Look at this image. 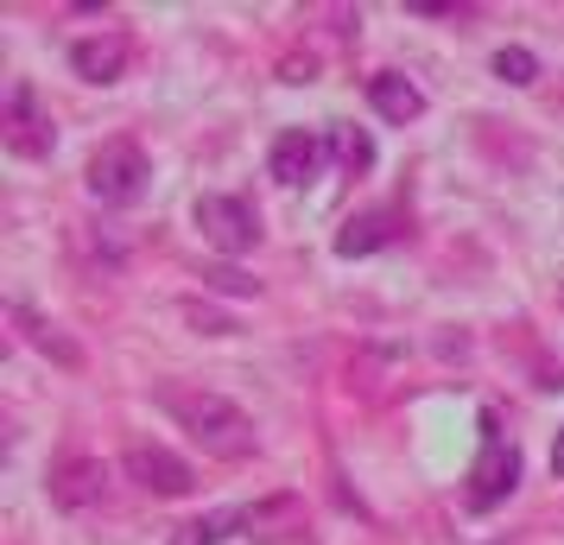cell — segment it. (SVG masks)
I'll list each match as a JSON object with an SVG mask.
<instances>
[{"label":"cell","mask_w":564,"mask_h":545,"mask_svg":"<svg viewBox=\"0 0 564 545\" xmlns=\"http://www.w3.org/2000/svg\"><path fill=\"white\" fill-rule=\"evenodd\" d=\"M7 317H13V330H20V337H26L39 356H52L57 368H83V349L64 337L57 324H45V317L32 312V305H20V298H13V305H7Z\"/></svg>","instance_id":"8fae6325"},{"label":"cell","mask_w":564,"mask_h":545,"mask_svg":"<svg viewBox=\"0 0 564 545\" xmlns=\"http://www.w3.org/2000/svg\"><path fill=\"white\" fill-rule=\"evenodd\" d=\"M0 140H7V153H20V159H52L57 128H52V115L39 108V89H32V83H13V89H7Z\"/></svg>","instance_id":"277c9868"},{"label":"cell","mask_w":564,"mask_h":545,"mask_svg":"<svg viewBox=\"0 0 564 545\" xmlns=\"http://www.w3.org/2000/svg\"><path fill=\"white\" fill-rule=\"evenodd\" d=\"M204 280H209L216 292H235V298H254V280H248V273H235V266H209Z\"/></svg>","instance_id":"e0dca14e"},{"label":"cell","mask_w":564,"mask_h":545,"mask_svg":"<svg viewBox=\"0 0 564 545\" xmlns=\"http://www.w3.org/2000/svg\"><path fill=\"white\" fill-rule=\"evenodd\" d=\"M330 153L343 159L349 172H368V165H375V140H368L361 128H336L330 133Z\"/></svg>","instance_id":"9a60e30c"},{"label":"cell","mask_w":564,"mask_h":545,"mask_svg":"<svg viewBox=\"0 0 564 545\" xmlns=\"http://www.w3.org/2000/svg\"><path fill=\"white\" fill-rule=\"evenodd\" d=\"M552 476H564V432H558V444H552Z\"/></svg>","instance_id":"ac0fdd59"},{"label":"cell","mask_w":564,"mask_h":545,"mask_svg":"<svg viewBox=\"0 0 564 545\" xmlns=\"http://www.w3.org/2000/svg\"><path fill=\"white\" fill-rule=\"evenodd\" d=\"M197 229L216 254H248L260 241V216L241 197H197Z\"/></svg>","instance_id":"8992f818"},{"label":"cell","mask_w":564,"mask_h":545,"mask_svg":"<svg viewBox=\"0 0 564 545\" xmlns=\"http://www.w3.org/2000/svg\"><path fill=\"white\" fill-rule=\"evenodd\" d=\"M368 102H375V115H381V121L406 128V121H419V115H425V89H419L412 77H400V70H381V77H368Z\"/></svg>","instance_id":"30bf717a"},{"label":"cell","mask_w":564,"mask_h":545,"mask_svg":"<svg viewBox=\"0 0 564 545\" xmlns=\"http://www.w3.org/2000/svg\"><path fill=\"white\" fill-rule=\"evenodd\" d=\"M513 482H520V450L501 438L495 413H482V457L469 464V489H463L469 514H488V508H501V501L513 494Z\"/></svg>","instance_id":"7a4b0ae2"},{"label":"cell","mask_w":564,"mask_h":545,"mask_svg":"<svg viewBox=\"0 0 564 545\" xmlns=\"http://www.w3.org/2000/svg\"><path fill=\"white\" fill-rule=\"evenodd\" d=\"M121 469H128V482H140L147 494H165V501H178V494L197 489L191 464H184V457H172V450H165V444H153V438H133L128 450H121Z\"/></svg>","instance_id":"5b68a950"},{"label":"cell","mask_w":564,"mask_h":545,"mask_svg":"<svg viewBox=\"0 0 564 545\" xmlns=\"http://www.w3.org/2000/svg\"><path fill=\"white\" fill-rule=\"evenodd\" d=\"M128 39L121 32H96V39H77L70 45V70H77L83 83H121L128 77Z\"/></svg>","instance_id":"ba28073f"},{"label":"cell","mask_w":564,"mask_h":545,"mask_svg":"<svg viewBox=\"0 0 564 545\" xmlns=\"http://www.w3.org/2000/svg\"><path fill=\"white\" fill-rule=\"evenodd\" d=\"M153 400L178 432H191V438L204 444V457H223V464L254 457V418L241 413L229 393L197 388V381H159Z\"/></svg>","instance_id":"6da1fadb"},{"label":"cell","mask_w":564,"mask_h":545,"mask_svg":"<svg viewBox=\"0 0 564 545\" xmlns=\"http://www.w3.org/2000/svg\"><path fill=\"white\" fill-rule=\"evenodd\" d=\"M184 324H197V330H204V337H235V317L209 312L204 298H184Z\"/></svg>","instance_id":"2e32d148"},{"label":"cell","mask_w":564,"mask_h":545,"mask_svg":"<svg viewBox=\"0 0 564 545\" xmlns=\"http://www.w3.org/2000/svg\"><path fill=\"white\" fill-rule=\"evenodd\" d=\"M495 77L513 83V89H527V83L539 77V57L527 52V45H501V52H495Z\"/></svg>","instance_id":"5bb4252c"},{"label":"cell","mask_w":564,"mask_h":545,"mask_svg":"<svg viewBox=\"0 0 564 545\" xmlns=\"http://www.w3.org/2000/svg\"><path fill=\"white\" fill-rule=\"evenodd\" d=\"M147 178H153V165H147V153H140L133 140L96 146V153H89V172H83V184H89L96 204H140Z\"/></svg>","instance_id":"3957f363"},{"label":"cell","mask_w":564,"mask_h":545,"mask_svg":"<svg viewBox=\"0 0 564 545\" xmlns=\"http://www.w3.org/2000/svg\"><path fill=\"white\" fill-rule=\"evenodd\" d=\"M558 305H564V286H558Z\"/></svg>","instance_id":"d6986e66"},{"label":"cell","mask_w":564,"mask_h":545,"mask_svg":"<svg viewBox=\"0 0 564 545\" xmlns=\"http://www.w3.org/2000/svg\"><path fill=\"white\" fill-rule=\"evenodd\" d=\"M387 241H393V209H361V216H349V222H343V235H336V254L361 260V254H375V248H387Z\"/></svg>","instance_id":"7c38bea8"},{"label":"cell","mask_w":564,"mask_h":545,"mask_svg":"<svg viewBox=\"0 0 564 545\" xmlns=\"http://www.w3.org/2000/svg\"><path fill=\"white\" fill-rule=\"evenodd\" d=\"M108 494V469L96 457H70V464L52 469V501L64 514H83V508H96Z\"/></svg>","instance_id":"52a82bcc"},{"label":"cell","mask_w":564,"mask_h":545,"mask_svg":"<svg viewBox=\"0 0 564 545\" xmlns=\"http://www.w3.org/2000/svg\"><path fill=\"white\" fill-rule=\"evenodd\" d=\"M317 165H324V140L311 128H285L280 140H273V153H267V172L280 184H305L317 178Z\"/></svg>","instance_id":"9c48e42d"},{"label":"cell","mask_w":564,"mask_h":545,"mask_svg":"<svg viewBox=\"0 0 564 545\" xmlns=\"http://www.w3.org/2000/svg\"><path fill=\"white\" fill-rule=\"evenodd\" d=\"M235 526H248V508H223V514L191 520V526H178V533H172V545H223Z\"/></svg>","instance_id":"4fadbf2b"}]
</instances>
